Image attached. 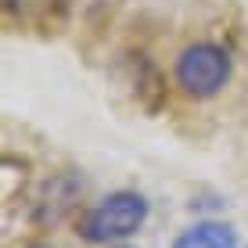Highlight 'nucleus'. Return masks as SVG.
Masks as SVG:
<instances>
[{"label": "nucleus", "instance_id": "f257e3e1", "mask_svg": "<svg viewBox=\"0 0 248 248\" xmlns=\"http://www.w3.org/2000/svg\"><path fill=\"white\" fill-rule=\"evenodd\" d=\"M144 219H148V202L137 191H115L79 219V234L93 245H108L137 234Z\"/></svg>", "mask_w": 248, "mask_h": 248}, {"label": "nucleus", "instance_id": "f03ea898", "mask_svg": "<svg viewBox=\"0 0 248 248\" xmlns=\"http://www.w3.org/2000/svg\"><path fill=\"white\" fill-rule=\"evenodd\" d=\"M176 79L194 97H212L230 79V58L216 44H194L176 62Z\"/></svg>", "mask_w": 248, "mask_h": 248}, {"label": "nucleus", "instance_id": "7ed1b4c3", "mask_svg": "<svg viewBox=\"0 0 248 248\" xmlns=\"http://www.w3.org/2000/svg\"><path fill=\"white\" fill-rule=\"evenodd\" d=\"M4 11L15 15L18 25L50 29V25L62 22V0H4Z\"/></svg>", "mask_w": 248, "mask_h": 248}, {"label": "nucleus", "instance_id": "20e7f679", "mask_svg": "<svg viewBox=\"0 0 248 248\" xmlns=\"http://www.w3.org/2000/svg\"><path fill=\"white\" fill-rule=\"evenodd\" d=\"M173 248H237V234L227 223H198L184 230L173 241Z\"/></svg>", "mask_w": 248, "mask_h": 248}, {"label": "nucleus", "instance_id": "39448f33", "mask_svg": "<svg viewBox=\"0 0 248 248\" xmlns=\"http://www.w3.org/2000/svg\"><path fill=\"white\" fill-rule=\"evenodd\" d=\"M32 248H50V245H32Z\"/></svg>", "mask_w": 248, "mask_h": 248}]
</instances>
